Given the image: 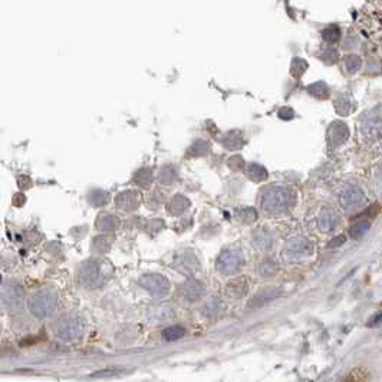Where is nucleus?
<instances>
[{"label":"nucleus","mask_w":382,"mask_h":382,"mask_svg":"<svg viewBox=\"0 0 382 382\" xmlns=\"http://www.w3.org/2000/svg\"><path fill=\"white\" fill-rule=\"evenodd\" d=\"M29 311L35 315L36 318H47L52 316L58 307V296L54 291L51 289H40L35 292L28 300Z\"/></svg>","instance_id":"nucleus-1"},{"label":"nucleus","mask_w":382,"mask_h":382,"mask_svg":"<svg viewBox=\"0 0 382 382\" xmlns=\"http://www.w3.org/2000/svg\"><path fill=\"white\" fill-rule=\"evenodd\" d=\"M293 204V196L289 190L283 187H273L269 188L263 199H261V206L263 208L272 214H279L289 210Z\"/></svg>","instance_id":"nucleus-2"},{"label":"nucleus","mask_w":382,"mask_h":382,"mask_svg":"<svg viewBox=\"0 0 382 382\" xmlns=\"http://www.w3.org/2000/svg\"><path fill=\"white\" fill-rule=\"evenodd\" d=\"M85 322L78 315H68L56 325V335L63 341H75L84 335Z\"/></svg>","instance_id":"nucleus-3"},{"label":"nucleus","mask_w":382,"mask_h":382,"mask_svg":"<svg viewBox=\"0 0 382 382\" xmlns=\"http://www.w3.org/2000/svg\"><path fill=\"white\" fill-rule=\"evenodd\" d=\"M139 284L154 296L162 298L170 292V283L160 275H146L139 279Z\"/></svg>","instance_id":"nucleus-4"},{"label":"nucleus","mask_w":382,"mask_h":382,"mask_svg":"<svg viewBox=\"0 0 382 382\" xmlns=\"http://www.w3.org/2000/svg\"><path fill=\"white\" fill-rule=\"evenodd\" d=\"M242 268V257L236 252H224L217 259V270L222 275H234Z\"/></svg>","instance_id":"nucleus-5"},{"label":"nucleus","mask_w":382,"mask_h":382,"mask_svg":"<svg viewBox=\"0 0 382 382\" xmlns=\"http://www.w3.org/2000/svg\"><path fill=\"white\" fill-rule=\"evenodd\" d=\"M79 282L84 284L85 288L93 289L97 286H100L102 282V275H101V269L98 266V263H86L81 269L79 273Z\"/></svg>","instance_id":"nucleus-6"},{"label":"nucleus","mask_w":382,"mask_h":382,"mask_svg":"<svg viewBox=\"0 0 382 382\" xmlns=\"http://www.w3.org/2000/svg\"><path fill=\"white\" fill-rule=\"evenodd\" d=\"M362 201H364V193L356 185H348L341 196V203H342L345 210H348V211H353V210L360 208Z\"/></svg>","instance_id":"nucleus-7"},{"label":"nucleus","mask_w":382,"mask_h":382,"mask_svg":"<svg viewBox=\"0 0 382 382\" xmlns=\"http://www.w3.org/2000/svg\"><path fill=\"white\" fill-rule=\"evenodd\" d=\"M2 298L9 307H20L23 303L22 286L16 282H9L2 292Z\"/></svg>","instance_id":"nucleus-8"},{"label":"nucleus","mask_w":382,"mask_h":382,"mask_svg":"<svg viewBox=\"0 0 382 382\" xmlns=\"http://www.w3.org/2000/svg\"><path fill=\"white\" fill-rule=\"evenodd\" d=\"M362 131L368 138H378L381 137V116L379 112L378 114L368 115L364 118V124H362Z\"/></svg>","instance_id":"nucleus-9"},{"label":"nucleus","mask_w":382,"mask_h":382,"mask_svg":"<svg viewBox=\"0 0 382 382\" xmlns=\"http://www.w3.org/2000/svg\"><path fill=\"white\" fill-rule=\"evenodd\" d=\"M183 295L187 300H190V302H197V300H200V299L206 295V288H204V284L201 282H199V280L190 279L188 282L184 284Z\"/></svg>","instance_id":"nucleus-10"},{"label":"nucleus","mask_w":382,"mask_h":382,"mask_svg":"<svg viewBox=\"0 0 382 382\" xmlns=\"http://www.w3.org/2000/svg\"><path fill=\"white\" fill-rule=\"evenodd\" d=\"M349 138V131L345 124H335L330 130V141L333 146H341Z\"/></svg>","instance_id":"nucleus-11"},{"label":"nucleus","mask_w":382,"mask_h":382,"mask_svg":"<svg viewBox=\"0 0 382 382\" xmlns=\"http://www.w3.org/2000/svg\"><path fill=\"white\" fill-rule=\"evenodd\" d=\"M277 295H279V292L276 291V289H265V291H261L260 293H257V295L250 300L249 306H250V307H259V306L266 305L268 302L277 298Z\"/></svg>","instance_id":"nucleus-12"},{"label":"nucleus","mask_w":382,"mask_h":382,"mask_svg":"<svg viewBox=\"0 0 382 382\" xmlns=\"http://www.w3.org/2000/svg\"><path fill=\"white\" fill-rule=\"evenodd\" d=\"M338 222H339V219H338L337 214L330 211V210H326L319 217V227H321L322 231H332L337 227Z\"/></svg>","instance_id":"nucleus-13"},{"label":"nucleus","mask_w":382,"mask_h":382,"mask_svg":"<svg viewBox=\"0 0 382 382\" xmlns=\"http://www.w3.org/2000/svg\"><path fill=\"white\" fill-rule=\"evenodd\" d=\"M246 292H247V282L243 277H238L234 282L229 283L227 286V293L233 298H242Z\"/></svg>","instance_id":"nucleus-14"},{"label":"nucleus","mask_w":382,"mask_h":382,"mask_svg":"<svg viewBox=\"0 0 382 382\" xmlns=\"http://www.w3.org/2000/svg\"><path fill=\"white\" fill-rule=\"evenodd\" d=\"M116 203L121 208H135L138 204V194L137 193H124L116 199Z\"/></svg>","instance_id":"nucleus-15"},{"label":"nucleus","mask_w":382,"mask_h":382,"mask_svg":"<svg viewBox=\"0 0 382 382\" xmlns=\"http://www.w3.org/2000/svg\"><path fill=\"white\" fill-rule=\"evenodd\" d=\"M306 242L305 240H299V242H291L289 246H288V250L286 253L291 256V259H296V257H302L306 253Z\"/></svg>","instance_id":"nucleus-16"},{"label":"nucleus","mask_w":382,"mask_h":382,"mask_svg":"<svg viewBox=\"0 0 382 382\" xmlns=\"http://www.w3.org/2000/svg\"><path fill=\"white\" fill-rule=\"evenodd\" d=\"M118 226V222L114 216H108V214H102L100 216L98 222H97V227L102 231H112Z\"/></svg>","instance_id":"nucleus-17"},{"label":"nucleus","mask_w":382,"mask_h":382,"mask_svg":"<svg viewBox=\"0 0 382 382\" xmlns=\"http://www.w3.org/2000/svg\"><path fill=\"white\" fill-rule=\"evenodd\" d=\"M185 335V329L180 325H174V326H169L162 330V337L167 341H177L181 339Z\"/></svg>","instance_id":"nucleus-18"},{"label":"nucleus","mask_w":382,"mask_h":382,"mask_svg":"<svg viewBox=\"0 0 382 382\" xmlns=\"http://www.w3.org/2000/svg\"><path fill=\"white\" fill-rule=\"evenodd\" d=\"M224 309V303H223L220 299L214 298L211 300L207 302V305L204 306V314L206 315H217L222 312Z\"/></svg>","instance_id":"nucleus-19"},{"label":"nucleus","mask_w":382,"mask_h":382,"mask_svg":"<svg viewBox=\"0 0 382 382\" xmlns=\"http://www.w3.org/2000/svg\"><path fill=\"white\" fill-rule=\"evenodd\" d=\"M247 176L250 177L254 181H261L268 177V173L266 170L261 169L260 165H256V164H252L249 165V170H247Z\"/></svg>","instance_id":"nucleus-20"},{"label":"nucleus","mask_w":382,"mask_h":382,"mask_svg":"<svg viewBox=\"0 0 382 382\" xmlns=\"http://www.w3.org/2000/svg\"><path fill=\"white\" fill-rule=\"evenodd\" d=\"M368 229H369V223L368 222L356 223L349 229V236L353 237V238H358V237L364 236L368 231Z\"/></svg>","instance_id":"nucleus-21"},{"label":"nucleus","mask_w":382,"mask_h":382,"mask_svg":"<svg viewBox=\"0 0 382 382\" xmlns=\"http://www.w3.org/2000/svg\"><path fill=\"white\" fill-rule=\"evenodd\" d=\"M323 38L326 42L329 43H335L339 40L341 38V31H339V28L338 26H329L326 28L325 31H323Z\"/></svg>","instance_id":"nucleus-22"},{"label":"nucleus","mask_w":382,"mask_h":382,"mask_svg":"<svg viewBox=\"0 0 382 382\" xmlns=\"http://www.w3.org/2000/svg\"><path fill=\"white\" fill-rule=\"evenodd\" d=\"M260 273L265 276V277H272V276L275 275L276 272H277V266H276L273 261H265V263H261V266H260Z\"/></svg>","instance_id":"nucleus-23"},{"label":"nucleus","mask_w":382,"mask_h":382,"mask_svg":"<svg viewBox=\"0 0 382 382\" xmlns=\"http://www.w3.org/2000/svg\"><path fill=\"white\" fill-rule=\"evenodd\" d=\"M309 91L312 92L314 95H316L318 98H323L328 95V86L323 84V82H318V84H314L309 86Z\"/></svg>","instance_id":"nucleus-24"},{"label":"nucleus","mask_w":382,"mask_h":382,"mask_svg":"<svg viewBox=\"0 0 382 382\" xmlns=\"http://www.w3.org/2000/svg\"><path fill=\"white\" fill-rule=\"evenodd\" d=\"M254 246L257 249H261V250H266L270 247V237L268 234H256L254 236Z\"/></svg>","instance_id":"nucleus-25"},{"label":"nucleus","mask_w":382,"mask_h":382,"mask_svg":"<svg viewBox=\"0 0 382 382\" xmlns=\"http://www.w3.org/2000/svg\"><path fill=\"white\" fill-rule=\"evenodd\" d=\"M306 66H307V63L303 59H295L292 62V74L295 77H300L305 72Z\"/></svg>","instance_id":"nucleus-26"},{"label":"nucleus","mask_w":382,"mask_h":382,"mask_svg":"<svg viewBox=\"0 0 382 382\" xmlns=\"http://www.w3.org/2000/svg\"><path fill=\"white\" fill-rule=\"evenodd\" d=\"M361 65H362V61H361L360 56H348V59H346V68L349 72H356V70H360Z\"/></svg>","instance_id":"nucleus-27"},{"label":"nucleus","mask_w":382,"mask_h":382,"mask_svg":"<svg viewBox=\"0 0 382 382\" xmlns=\"http://www.w3.org/2000/svg\"><path fill=\"white\" fill-rule=\"evenodd\" d=\"M171 207H178V208L176 210V213L180 214V213H183L184 210H185V208L188 207V201L184 199V197H180V196H177L176 199L171 201Z\"/></svg>","instance_id":"nucleus-28"},{"label":"nucleus","mask_w":382,"mask_h":382,"mask_svg":"<svg viewBox=\"0 0 382 382\" xmlns=\"http://www.w3.org/2000/svg\"><path fill=\"white\" fill-rule=\"evenodd\" d=\"M108 200L107 194L105 193H101V191H97V193H92L91 194V203L92 204H97V206H100V204H104L105 201Z\"/></svg>","instance_id":"nucleus-29"},{"label":"nucleus","mask_w":382,"mask_h":382,"mask_svg":"<svg viewBox=\"0 0 382 382\" xmlns=\"http://www.w3.org/2000/svg\"><path fill=\"white\" fill-rule=\"evenodd\" d=\"M118 374H121L120 369H104V371H101V372L93 374L92 376H93V378H108V376H115V375Z\"/></svg>","instance_id":"nucleus-30"},{"label":"nucleus","mask_w":382,"mask_h":382,"mask_svg":"<svg viewBox=\"0 0 382 382\" xmlns=\"http://www.w3.org/2000/svg\"><path fill=\"white\" fill-rule=\"evenodd\" d=\"M135 180L139 183V185H148L150 181H151V174H150L148 171H141Z\"/></svg>","instance_id":"nucleus-31"},{"label":"nucleus","mask_w":382,"mask_h":382,"mask_svg":"<svg viewBox=\"0 0 382 382\" xmlns=\"http://www.w3.org/2000/svg\"><path fill=\"white\" fill-rule=\"evenodd\" d=\"M104 242V237H98V238H95V243H93V249H97L98 252H105L108 247H109V243H108L107 240H105V243H102Z\"/></svg>","instance_id":"nucleus-32"},{"label":"nucleus","mask_w":382,"mask_h":382,"mask_svg":"<svg viewBox=\"0 0 382 382\" xmlns=\"http://www.w3.org/2000/svg\"><path fill=\"white\" fill-rule=\"evenodd\" d=\"M345 243V237L344 236H339L337 238H333L332 240V243L329 245V247H337V246H341Z\"/></svg>","instance_id":"nucleus-33"},{"label":"nucleus","mask_w":382,"mask_h":382,"mask_svg":"<svg viewBox=\"0 0 382 382\" xmlns=\"http://www.w3.org/2000/svg\"><path fill=\"white\" fill-rule=\"evenodd\" d=\"M345 382H355V381H352V379H346V381H345Z\"/></svg>","instance_id":"nucleus-34"}]
</instances>
